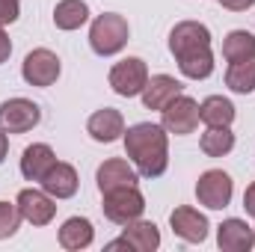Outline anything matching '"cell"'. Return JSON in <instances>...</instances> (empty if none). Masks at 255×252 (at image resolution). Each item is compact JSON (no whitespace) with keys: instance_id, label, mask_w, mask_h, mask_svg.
I'll use <instances>...</instances> for the list:
<instances>
[{"instance_id":"5b68a950","label":"cell","mask_w":255,"mask_h":252,"mask_svg":"<svg viewBox=\"0 0 255 252\" xmlns=\"http://www.w3.org/2000/svg\"><path fill=\"white\" fill-rule=\"evenodd\" d=\"M42 122V110L30 98H9L0 104V130L6 133H27Z\"/></svg>"},{"instance_id":"484cf974","label":"cell","mask_w":255,"mask_h":252,"mask_svg":"<svg viewBox=\"0 0 255 252\" xmlns=\"http://www.w3.org/2000/svg\"><path fill=\"white\" fill-rule=\"evenodd\" d=\"M18 12H21V0H0V24L18 21Z\"/></svg>"},{"instance_id":"e0dca14e","label":"cell","mask_w":255,"mask_h":252,"mask_svg":"<svg viewBox=\"0 0 255 252\" xmlns=\"http://www.w3.org/2000/svg\"><path fill=\"white\" fill-rule=\"evenodd\" d=\"M54 163H57L54 148L45 145V142H33V145H27L24 154H21V175H24L27 181H42L45 172H48Z\"/></svg>"},{"instance_id":"52a82bcc","label":"cell","mask_w":255,"mask_h":252,"mask_svg":"<svg viewBox=\"0 0 255 252\" xmlns=\"http://www.w3.org/2000/svg\"><path fill=\"white\" fill-rule=\"evenodd\" d=\"M145 83H148V68L139 57H128V60H122V63H116L110 68V86L122 98L139 95L145 89Z\"/></svg>"},{"instance_id":"277c9868","label":"cell","mask_w":255,"mask_h":252,"mask_svg":"<svg viewBox=\"0 0 255 252\" xmlns=\"http://www.w3.org/2000/svg\"><path fill=\"white\" fill-rule=\"evenodd\" d=\"M101 196H104L101 211H104V217H107L110 223H116V226H128V223L139 220L142 211H145V199H142V193L136 190V184H133V187L110 190V193H101Z\"/></svg>"},{"instance_id":"7c38bea8","label":"cell","mask_w":255,"mask_h":252,"mask_svg":"<svg viewBox=\"0 0 255 252\" xmlns=\"http://www.w3.org/2000/svg\"><path fill=\"white\" fill-rule=\"evenodd\" d=\"M217 244L223 252H250L255 244V229L238 217H229L217 226Z\"/></svg>"},{"instance_id":"603a6c76","label":"cell","mask_w":255,"mask_h":252,"mask_svg":"<svg viewBox=\"0 0 255 252\" xmlns=\"http://www.w3.org/2000/svg\"><path fill=\"white\" fill-rule=\"evenodd\" d=\"M226 86L238 95H250L255 89V57L241 60V63H229L226 71Z\"/></svg>"},{"instance_id":"8992f818","label":"cell","mask_w":255,"mask_h":252,"mask_svg":"<svg viewBox=\"0 0 255 252\" xmlns=\"http://www.w3.org/2000/svg\"><path fill=\"white\" fill-rule=\"evenodd\" d=\"M232 193H235V181L223 169H208L196 181V199H199V205H205L211 211L226 208L232 202Z\"/></svg>"},{"instance_id":"ba28073f","label":"cell","mask_w":255,"mask_h":252,"mask_svg":"<svg viewBox=\"0 0 255 252\" xmlns=\"http://www.w3.org/2000/svg\"><path fill=\"white\" fill-rule=\"evenodd\" d=\"M60 57L48 48H36L24 57V65H21V74L30 86H54L57 77H60Z\"/></svg>"},{"instance_id":"7a4b0ae2","label":"cell","mask_w":255,"mask_h":252,"mask_svg":"<svg viewBox=\"0 0 255 252\" xmlns=\"http://www.w3.org/2000/svg\"><path fill=\"white\" fill-rule=\"evenodd\" d=\"M125 154L133 160L142 178H157L169 166V136L166 127L154 122H139L125 130Z\"/></svg>"},{"instance_id":"d4e9b609","label":"cell","mask_w":255,"mask_h":252,"mask_svg":"<svg viewBox=\"0 0 255 252\" xmlns=\"http://www.w3.org/2000/svg\"><path fill=\"white\" fill-rule=\"evenodd\" d=\"M21 211H18V205H9V202H0V241H6V238H12L15 232H18V226H21Z\"/></svg>"},{"instance_id":"4fadbf2b","label":"cell","mask_w":255,"mask_h":252,"mask_svg":"<svg viewBox=\"0 0 255 252\" xmlns=\"http://www.w3.org/2000/svg\"><path fill=\"white\" fill-rule=\"evenodd\" d=\"M95 181H98L101 193H110V190H119V187H133L139 181V172L122 157H110V160H104L98 166Z\"/></svg>"},{"instance_id":"f1b7e54d","label":"cell","mask_w":255,"mask_h":252,"mask_svg":"<svg viewBox=\"0 0 255 252\" xmlns=\"http://www.w3.org/2000/svg\"><path fill=\"white\" fill-rule=\"evenodd\" d=\"M244 208H247L250 217H255V181L247 187V193H244Z\"/></svg>"},{"instance_id":"6da1fadb","label":"cell","mask_w":255,"mask_h":252,"mask_svg":"<svg viewBox=\"0 0 255 252\" xmlns=\"http://www.w3.org/2000/svg\"><path fill=\"white\" fill-rule=\"evenodd\" d=\"M169 54L181 68L184 77L205 80L214 71V54H211V30L199 21H181L169 33Z\"/></svg>"},{"instance_id":"d6986e66","label":"cell","mask_w":255,"mask_h":252,"mask_svg":"<svg viewBox=\"0 0 255 252\" xmlns=\"http://www.w3.org/2000/svg\"><path fill=\"white\" fill-rule=\"evenodd\" d=\"M122 238L128 241V247L136 250V252H154L160 247V232H157V226L148 223V220H133V223H128L125 232H122Z\"/></svg>"},{"instance_id":"2e32d148","label":"cell","mask_w":255,"mask_h":252,"mask_svg":"<svg viewBox=\"0 0 255 252\" xmlns=\"http://www.w3.org/2000/svg\"><path fill=\"white\" fill-rule=\"evenodd\" d=\"M86 130H89V136L95 142H116L119 136H125V119H122L119 110L104 107V110H98V113L89 116Z\"/></svg>"},{"instance_id":"3957f363","label":"cell","mask_w":255,"mask_h":252,"mask_svg":"<svg viewBox=\"0 0 255 252\" xmlns=\"http://www.w3.org/2000/svg\"><path fill=\"white\" fill-rule=\"evenodd\" d=\"M128 36H130V27H128L125 15H116V12H104L92 21L89 27V45L98 57H113L119 54L128 45Z\"/></svg>"},{"instance_id":"7402d4cb","label":"cell","mask_w":255,"mask_h":252,"mask_svg":"<svg viewBox=\"0 0 255 252\" xmlns=\"http://www.w3.org/2000/svg\"><path fill=\"white\" fill-rule=\"evenodd\" d=\"M223 57L229 63H241V60L255 57V36L250 30H232L223 39Z\"/></svg>"},{"instance_id":"ffe728a7","label":"cell","mask_w":255,"mask_h":252,"mask_svg":"<svg viewBox=\"0 0 255 252\" xmlns=\"http://www.w3.org/2000/svg\"><path fill=\"white\" fill-rule=\"evenodd\" d=\"M199 119L208 127H229L235 122V104L223 95H211L199 104Z\"/></svg>"},{"instance_id":"5bb4252c","label":"cell","mask_w":255,"mask_h":252,"mask_svg":"<svg viewBox=\"0 0 255 252\" xmlns=\"http://www.w3.org/2000/svg\"><path fill=\"white\" fill-rule=\"evenodd\" d=\"M39 184H42V190H45L48 196H54V199H71V196L77 193L80 178H77V169H74L71 163L57 160V163L45 172V178H42Z\"/></svg>"},{"instance_id":"44dd1931","label":"cell","mask_w":255,"mask_h":252,"mask_svg":"<svg viewBox=\"0 0 255 252\" xmlns=\"http://www.w3.org/2000/svg\"><path fill=\"white\" fill-rule=\"evenodd\" d=\"M89 21V6L83 0H60L54 9V24L57 30H77Z\"/></svg>"},{"instance_id":"cb8c5ba5","label":"cell","mask_w":255,"mask_h":252,"mask_svg":"<svg viewBox=\"0 0 255 252\" xmlns=\"http://www.w3.org/2000/svg\"><path fill=\"white\" fill-rule=\"evenodd\" d=\"M199 148L208 154V157H223L235 148V133L229 127H208L199 139Z\"/></svg>"},{"instance_id":"30bf717a","label":"cell","mask_w":255,"mask_h":252,"mask_svg":"<svg viewBox=\"0 0 255 252\" xmlns=\"http://www.w3.org/2000/svg\"><path fill=\"white\" fill-rule=\"evenodd\" d=\"M18 211L21 217L30 223V226H48L54 217H57V205H54V196H48L45 190H21L18 193Z\"/></svg>"},{"instance_id":"9a60e30c","label":"cell","mask_w":255,"mask_h":252,"mask_svg":"<svg viewBox=\"0 0 255 252\" xmlns=\"http://www.w3.org/2000/svg\"><path fill=\"white\" fill-rule=\"evenodd\" d=\"M181 89H184L181 80H175L169 74H154V77H148V83H145V89L139 95H142L145 110H163L172 98L181 95Z\"/></svg>"},{"instance_id":"f546056e","label":"cell","mask_w":255,"mask_h":252,"mask_svg":"<svg viewBox=\"0 0 255 252\" xmlns=\"http://www.w3.org/2000/svg\"><path fill=\"white\" fill-rule=\"evenodd\" d=\"M6 154H9V139H6V130H0V163L6 160Z\"/></svg>"},{"instance_id":"ac0fdd59","label":"cell","mask_w":255,"mask_h":252,"mask_svg":"<svg viewBox=\"0 0 255 252\" xmlns=\"http://www.w3.org/2000/svg\"><path fill=\"white\" fill-rule=\"evenodd\" d=\"M92 241H95V229H92V223L86 217H71L60 229V247L63 250H71V252L86 250Z\"/></svg>"},{"instance_id":"9c48e42d","label":"cell","mask_w":255,"mask_h":252,"mask_svg":"<svg viewBox=\"0 0 255 252\" xmlns=\"http://www.w3.org/2000/svg\"><path fill=\"white\" fill-rule=\"evenodd\" d=\"M160 113H163V127H166V133H175V136H187V133H193L196 125H199V104L193 101L190 95L172 98Z\"/></svg>"},{"instance_id":"8fae6325","label":"cell","mask_w":255,"mask_h":252,"mask_svg":"<svg viewBox=\"0 0 255 252\" xmlns=\"http://www.w3.org/2000/svg\"><path fill=\"white\" fill-rule=\"evenodd\" d=\"M169 226H172V232H175L181 241H187V244H202V241L208 238V229H211V226H208V217L199 214L190 205L175 208V211L169 214Z\"/></svg>"},{"instance_id":"4316f807","label":"cell","mask_w":255,"mask_h":252,"mask_svg":"<svg viewBox=\"0 0 255 252\" xmlns=\"http://www.w3.org/2000/svg\"><path fill=\"white\" fill-rule=\"evenodd\" d=\"M220 6L229 12H247L250 6H255V0H220Z\"/></svg>"},{"instance_id":"83f0119b","label":"cell","mask_w":255,"mask_h":252,"mask_svg":"<svg viewBox=\"0 0 255 252\" xmlns=\"http://www.w3.org/2000/svg\"><path fill=\"white\" fill-rule=\"evenodd\" d=\"M9 54H12V42H9V36H6V30L0 24V65L9 60Z\"/></svg>"}]
</instances>
